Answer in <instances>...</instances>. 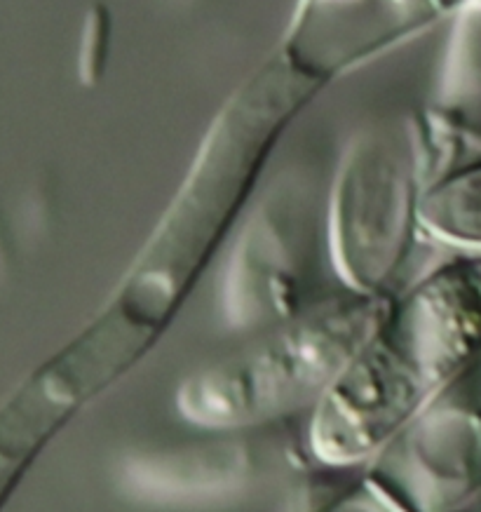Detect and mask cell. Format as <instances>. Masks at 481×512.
Instances as JSON below:
<instances>
[{"label": "cell", "mask_w": 481, "mask_h": 512, "mask_svg": "<svg viewBox=\"0 0 481 512\" xmlns=\"http://www.w3.org/2000/svg\"><path fill=\"white\" fill-rule=\"evenodd\" d=\"M481 353V254L420 280L310 414L306 447L322 468L355 470L406 435Z\"/></svg>", "instance_id": "6da1fadb"}, {"label": "cell", "mask_w": 481, "mask_h": 512, "mask_svg": "<svg viewBox=\"0 0 481 512\" xmlns=\"http://www.w3.org/2000/svg\"><path fill=\"white\" fill-rule=\"evenodd\" d=\"M390 311L378 294L306 306L179 383L176 414L207 433L275 428L315 412Z\"/></svg>", "instance_id": "7a4b0ae2"}, {"label": "cell", "mask_w": 481, "mask_h": 512, "mask_svg": "<svg viewBox=\"0 0 481 512\" xmlns=\"http://www.w3.org/2000/svg\"><path fill=\"white\" fill-rule=\"evenodd\" d=\"M411 163L385 146L359 148L334 188L329 242L336 271L355 294H378L411 238L423 193Z\"/></svg>", "instance_id": "3957f363"}, {"label": "cell", "mask_w": 481, "mask_h": 512, "mask_svg": "<svg viewBox=\"0 0 481 512\" xmlns=\"http://www.w3.org/2000/svg\"><path fill=\"white\" fill-rule=\"evenodd\" d=\"M261 430L212 433L205 442L172 444L125 458L120 480L132 496L160 505H188L235 496L275 475L287 449Z\"/></svg>", "instance_id": "277c9868"}, {"label": "cell", "mask_w": 481, "mask_h": 512, "mask_svg": "<svg viewBox=\"0 0 481 512\" xmlns=\"http://www.w3.org/2000/svg\"><path fill=\"white\" fill-rule=\"evenodd\" d=\"M406 496L420 512L460 510L481 491V353L406 430Z\"/></svg>", "instance_id": "5b68a950"}, {"label": "cell", "mask_w": 481, "mask_h": 512, "mask_svg": "<svg viewBox=\"0 0 481 512\" xmlns=\"http://www.w3.org/2000/svg\"><path fill=\"white\" fill-rule=\"evenodd\" d=\"M308 219L291 198L270 200L249 221L230 259L223 306L235 327H270L301 308Z\"/></svg>", "instance_id": "8992f818"}, {"label": "cell", "mask_w": 481, "mask_h": 512, "mask_svg": "<svg viewBox=\"0 0 481 512\" xmlns=\"http://www.w3.org/2000/svg\"><path fill=\"white\" fill-rule=\"evenodd\" d=\"M418 224L449 245L481 249V160L456 167L425 188Z\"/></svg>", "instance_id": "52a82bcc"}, {"label": "cell", "mask_w": 481, "mask_h": 512, "mask_svg": "<svg viewBox=\"0 0 481 512\" xmlns=\"http://www.w3.org/2000/svg\"><path fill=\"white\" fill-rule=\"evenodd\" d=\"M298 512H420L411 498L376 475H359L343 482L308 484Z\"/></svg>", "instance_id": "ba28073f"}, {"label": "cell", "mask_w": 481, "mask_h": 512, "mask_svg": "<svg viewBox=\"0 0 481 512\" xmlns=\"http://www.w3.org/2000/svg\"><path fill=\"white\" fill-rule=\"evenodd\" d=\"M449 512H460V510H449Z\"/></svg>", "instance_id": "9c48e42d"}]
</instances>
